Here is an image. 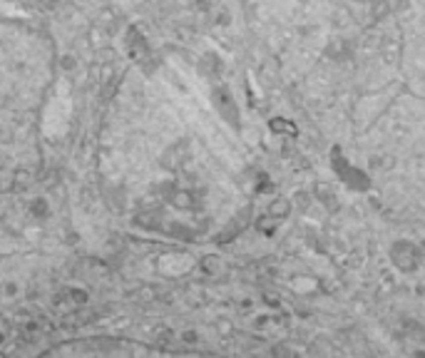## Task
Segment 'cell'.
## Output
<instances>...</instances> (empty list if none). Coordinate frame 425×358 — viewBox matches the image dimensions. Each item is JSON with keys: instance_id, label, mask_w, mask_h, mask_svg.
<instances>
[{"instance_id": "6", "label": "cell", "mask_w": 425, "mask_h": 358, "mask_svg": "<svg viewBox=\"0 0 425 358\" xmlns=\"http://www.w3.org/2000/svg\"><path fill=\"white\" fill-rule=\"evenodd\" d=\"M271 127H274L276 132H294V127H289V124H284V122H271Z\"/></svg>"}, {"instance_id": "3", "label": "cell", "mask_w": 425, "mask_h": 358, "mask_svg": "<svg viewBox=\"0 0 425 358\" xmlns=\"http://www.w3.org/2000/svg\"><path fill=\"white\" fill-rule=\"evenodd\" d=\"M129 50L137 60H147L149 58V50H147V43L142 35H137V30H129Z\"/></svg>"}, {"instance_id": "1", "label": "cell", "mask_w": 425, "mask_h": 358, "mask_svg": "<svg viewBox=\"0 0 425 358\" xmlns=\"http://www.w3.org/2000/svg\"><path fill=\"white\" fill-rule=\"evenodd\" d=\"M393 256H395V264L405 271L415 269L418 266V249L408 241H400L398 246H393Z\"/></svg>"}, {"instance_id": "4", "label": "cell", "mask_w": 425, "mask_h": 358, "mask_svg": "<svg viewBox=\"0 0 425 358\" xmlns=\"http://www.w3.org/2000/svg\"><path fill=\"white\" fill-rule=\"evenodd\" d=\"M214 97H217V107H222V112H224V115H229V119L234 122V117H237V115H234V102H232V97H229L224 90H222V92H217Z\"/></svg>"}, {"instance_id": "5", "label": "cell", "mask_w": 425, "mask_h": 358, "mask_svg": "<svg viewBox=\"0 0 425 358\" xmlns=\"http://www.w3.org/2000/svg\"><path fill=\"white\" fill-rule=\"evenodd\" d=\"M286 212H289V204H286L284 199H281V202H274V204H271V214H274V217H284Z\"/></svg>"}, {"instance_id": "2", "label": "cell", "mask_w": 425, "mask_h": 358, "mask_svg": "<svg viewBox=\"0 0 425 358\" xmlns=\"http://www.w3.org/2000/svg\"><path fill=\"white\" fill-rule=\"evenodd\" d=\"M336 169H341V172H343V177H346V182H348V184H353V187H361V189H363V187H368V182H365V174H363V172H358V169H351V167H348V164H346L341 157H336Z\"/></svg>"}]
</instances>
